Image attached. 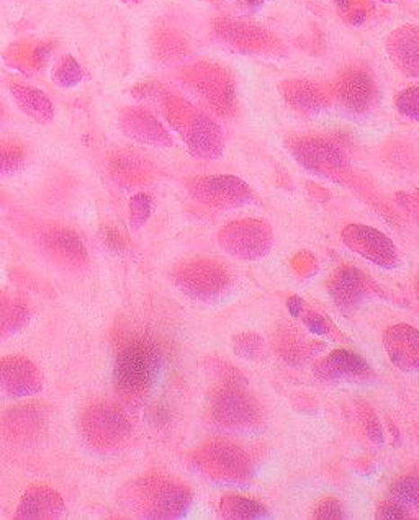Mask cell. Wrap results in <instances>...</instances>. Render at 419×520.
Masks as SVG:
<instances>
[{
    "mask_svg": "<svg viewBox=\"0 0 419 520\" xmlns=\"http://www.w3.org/2000/svg\"><path fill=\"white\" fill-rule=\"evenodd\" d=\"M293 157L310 172L339 181L347 175L349 163L343 146L334 139L305 137L293 139L289 145Z\"/></svg>",
    "mask_w": 419,
    "mask_h": 520,
    "instance_id": "cell-9",
    "label": "cell"
},
{
    "mask_svg": "<svg viewBox=\"0 0 419 520\" xmlns=\"http://www.w3.org/2000/svg\"><path fill=\"white\" fill-rule=\"evenodd\" d=\"M27 164V151L25 147L9 141L0 139V177L15 175Z\"/></svg>",
    "mask_w": 419,
    "mask_h": 520,
    "instance_id": "cell-27",
    "label": "cell"
},
{
    "mask_svg": "<svg viewBox=\"0 0 419 520\" xmlns=\"http://www.w3.org/2000/svg\"><path fill=\"white\" fill-rule=\"evenodd\" d=\"M79 427L84 440L103 454L121 450L133 434V426L125 411L110 401L89 404L79 418Z\"/></svg>",
    "mask_w": 419,
    "mask_h": 520,
    "instance_id": "cell-3",
    "label": "cell"
},
{
    "mask_svg": "<svg viewBox=\"0 0 419 520\" xmlns=\"http://www.w3.org/2000/svg\"><path fill=\"white\" fill-rule=\"evenodd\" d=\"M245 2H246V5L253 7V9H257V7H261L264 4V0H245Z\"/></svg>",
    "mask_w": 419,
    "mask_h": 520,
    "instance_id": "cell-40",
    "label": "cell"
},
{
    "mask_svg": "<svg viewBox=\"0 0 419 520\" xmlns=\"http://www.w3.org/2000/svg\"><path fill=\"white\" fill-rule=\"evenodd\" d=\"M110 175L123 187H137L147 181L149 169L147 163L129 153H117L109 161Z\"/></svg>",
    "mask_w": 419,
    "mask_h": 520,
    "instance_id": "cell-22",
    "label": "cell"
},
{
    "mask_svg": "<svg viewBox=\"0 0 419 520\" xmlns=\"http://www.w3.org/2000/svg\"><path fill=\"white\" fill-rule=\"evenodd\" d=\"M372 283L356 267L344 265L329 278L328 292L337 310L344 314L356 311L372 295Z\"/></svg>",
    "mask_w": 419,
    "mask_h": 520,
    "instance_id": "cell-14",
    "label": "cell"
},
{
    "mask_svg": "<svg viewBox=\"0 0 419 520\" xmlns=\"http://www.w3.org/2000/svg\"><path fill=\"white\" fill-rule=\"evenodd\" d=\"M388 51L401 73L419 77V28L397 30L388 41Z\"/></svg>",
    "mask_w": 419,
    "mask_h": 520,
    "instance_id": "cell-20",
    "label": "cell"
},
{
    "mask_svg": "<svg viewBox=\"0 0 419 520\" xmlns=\"http://www.w3.org/2000/svg\"><path fill=\"white\" fill-rule=\"evenodd\" d=\"M185 187L195 200L217 210L239 208L254 201L251 187L233 175L192 177L185 181Z\"/></svg>",
    "mask_w": 419,
    "mask_h": 520,
    "instance_id": "cell-8",
    "label": "cell"
},
{
    "mask_svg": "<svg viewBox=\"0 0 419 520\" xmlns=\"http://www.w3.org/2000/svg\"><path fill=\"white\" fill-rule=\"evenodd\" d=\"M4 119V107H2V103H0V121Z\"/></svg>",
    "mask_w": 419,
    "mask_h": 520,
    "instance_id": "cell-41",
    "label": "cell"
},
{
    "mask_svg": "<svg viewBox=\"0 0 419 520\" xmlns=\"http://www.w3.org/2000/svg\"><path fill=\"white\" fill-rule=\"evenodd\" d=\"M383 346L393 366L403 372H419V331L410 324H395L383 334Z\"/></svg>",
    "mask_w": 419,
    "mask_h": 520,
    "instance_id": "cell-17",
    "label": "cell"
},
{
    "mask_svg": "<svg viewBox=\"0 0 419 520\" xmlns=\"http://www.w3.org/2000/svg\"><path fill=\"white\" fill-rule=\"evenodd\" d=\"M398 201L403 205L405 210L410 211L413 218L419 226V195H408V193H400L397 195Z\"/></svg>",
    "mask_w": 419,
    "mask_h": 520,
    "instance_id": "cell-38",
    "label": "cell"
},
{
    "mask_svg": "<svg viewBox=\"0 0 419 520\" xmlns=\"http://www.w3.org/2000/svg\"><path fill=\"white\" fill-rule=\"evenodd\" d=\"M233 348L235 354L247 360H259L264 357L265 342L264 339L254 332H246L239 334L233 339Z\"/></svg>",
    "mask_w": 419,
    "mask_h": 520,
    "instance_id": "cell-29",
    "label": "cell"
},
{
    "mask_svg": "<svg viewBox=\"0 0 419 520\" xmlns=\"http://www.w3.org/2000/svg\"><path fill=\"white\" fill-rule=\"evenodd\" d=\"M81 77H83L81 67L77 66L73 57L64 59L63 65L58 67V73H56V81L63 87H73L76 84H79Z\"/></svg>",
    "mask_w": 419,
    "mask_h": 520,
    "instance_id": "cell-33",
    "label": "cell"
},
{
    "mask_svg": "<svg viewBox=\"0 0 419 520\" xmlns=\"http://www.w3.org/2000/svg\"><path fill=\"white\" fill-rule=\"evenodd\" d=\"M64 509L66 506L61 494L46 484H35L30 486L23 494L15 517L23 520H55L63 516Z\"/></svg>",
    "mask_w": 419,
    "mask_h": 520,
    "instance_id": "cell-18",
    "label": "cell"
},
{
    "mask_svg": "<svg viewBox=\"0 0 419 520\" xmlns=\"http://www.w3.org/2000/svg\"><path fill=\"white\" fill-rule=\"evenodd\" d=\"M191 460L199 473L217 483L243 484L253 475V462L246 452L225 440L203 444Z\"/></svg>",
    "mask_w": 419,
    "mask_h": 520,
    "instance_id": "cell-5",
    "label": "cell"
},
{
    "mask_svg": "<svg viewBox=\"0 0 419 520\" xmlns=\"http://www.w3.org/2000/svg\"><path fill=\"white\" fill-rule=\"evenodd\" d=\"M210 411L213 420L227 429H251L261 419V408L245 382L219 383L211 394Z\"/></svg>",
    "mask_w": 419,
    "mask_h": 520,
    "instance_id": "cell-7",
    "label": "cell"
},
{
    "mask_svg": "<svg viewBox=\"0 0 419 520\" xmlns=\"http://www.w3.org/2000/svg\"><path fill=\"white\" fill-rule=\"evenodd\" d=\"M38 246L53 264L64 270L81 272L89 265V254L73 229L61 225H46L37 236Z\"/></svg>",
    "mask_w": 419,
    "mask_h": 520,
    "instance_id": "cell-10",
    "label": "cell"
},
{
    "mask_svg": "<svg viewBox=\"0 0 419 520\" xmlns=\"http://www.w3.org/2000/svg\"><path fill=\"white\" fill-rule=\"evenodd\" d=\"M163 357L151 339L133 338L117 354L113 382L120 398L127 402L141 401L153 388L161 370Z\"/></svg>",
    "mask_w": 419,
    "mask_h": 520,
    "instance_id": "cell-2",
    "label": "cell"
},
{
    "mask_svg": "<svg viewBox=\"0 0 419 520\" xmlns=\"http://www.w3.org/2000/svg\"><path fill=\"white\" fill-rule=\"evenodd\" d=\"M287 308H289V313L292 314L293 318H299V316H301L303 310H305V303H303L300 296H290L289 302H287Z\"/></svg>",
    "mask_w": 419,
    "mask_h": 520,
    "instance_id": "cell-39",
    "label": "cell"
},
{
    "mask_svg": "<svg viewBox=\"0 0 419 520\" xmlns=\"http://www.w3.org/2000/svg\"><path fill=\"white\" fill-rule=\"evenodd\" d=\"M119 502L139 519H181L191 507L192 493L185 484L167 476H139L120 489Z\"/></svg>",
    "mask_w": 419,
    "mask_h": 520,
    "instance_id": "cell-1",
    "label": "cell"
},
{
    "mask_svg": "<svg viewBox=\"0 0 419 520\" xmlns=\"http://www.w3.org/2000/svg\"><path fill=\"white\" fill-rule=\"evenodd\" d=\"M341 105L356 117H364L374 109L377 89L372 75L364 69H349L339 77L336 85Z\"/></svg>",
    "mask_w": 419,
    "mask_h": 520,
    "instance_id": "cell-15",
    "label": "cell"
},
{
    "mask_svg": "<svg viewBox=\"0 0 419 520\" xmlns=\"http://www.w3.org/2000/svg\"><path fill=\"white\" fill-rule=\"evenodd\" d=\"M303 322L308 331L316 336H326L331 331V322L316 311H307L303 316Z\"/></svg>",
    "mask_w": 419,
    "mask_h": 520,
    "instance_id": "cell-35",
    "label": "cell"
},
{
    "mask_svg": "<svg viewBox=\"0 0 419 520\" xmlns=\"http://www.w3.org/2000/svg\"><path fill=\"white\" fill-rule=\"evenodd\" d=\"M219 514L221 517L229 520H259L269 517V511L261 502L235 494H228L221 499Z\"/></svg>",
    "mask_w": 419,
    "mask_h": 520,
    "instance_id": "cell-25",
    "label": "cell"
},
{
    "mask_svg": "<svg viewBox=\"0 0 419 520\" xmlns=\"http://www.w3.org/2000/svg\"><path fill=\"white\" fill-rule=\"evenodd\" d=\"M390 498L401 507L419 506V476H401L390 486Z\"/></svg>",
    "mask_w": 419,
    "mask_h": 520,
    "instance_id": "cell-28",
    "label": "cell"
},
{
    "mask_svg": "<svg viewBox=\"0 0 419 520\" xmlns=\"http://www.w3.org/2000/svg\"><path fill=\"white\" fill-rule=\"evenodd\" d=\"M120 128L138 143L156 147L173 146V137L153 113L139 107H128L120 115Z\"/></svg>",
    "mask_w": 419,
    "mask_h": 520,
    "instance_id": "cell-16",
    "label": "cell"
},
{
    "mask_svg": "<svg viewBox=\"0 0 419 520\" xmlns=\"http://www.w3.org/2000/svg\"><path fill=\"white\" fill-rule=\"evenodd\" d=\"M165 109L169 121L185 139L192 154L201 159H215L221 154V131L213 123V119L193 109L187 101L175 97L165 101Z\"/></svg>",
    "mask_w": 419,
    "mask_h": 520,
    "instance_id": "cell-4",
    "label": "cell"
},
{
    "mask_svg": "<svg viewBox=\"0 0 419 520\" xmlns=\"http://www.w3.org/2000/svg\"><path fill=\"white\" fill-rule=\"evenodd\" d=\"M313 517L316 520H343L346 519V514H344L341 502L334 498H328V499L319 502Z\"/></svg>",
    "mask_w": 419,
    "mask_h": 520,
    "instance_id": "cell-34",
    "label": "cell"
},
{
    "mask_svg": "<svg viewBox=\"0 0 419 520\" xmlns=\"http://www.w3.org/2000/svg\"><path fill=\"white\" fill-rule=\"evenodd\" d=\"M10 93L17 107L30 119H35L38 123H49L55 119V105L45 92L30 85L13 84L10 87Z\"/></svg>",
    "mask_w": 419,
    "mask_h": 520,
    "instance_id": "cell-21",
    "label": "cell"
},
{
    "mask_svg": "<svg viewBox=\"0 0 419 520\" xmlns=\"http://www.w3.org/2000/svg\"><path fill=\"white\" fill-rule=\"evenodd\" d=\"M357 411H359V418H361L367 437L370 438V442H374L377 445H382L385 442L382 424L377 418L374 410L367 402L359 401L357 402Z\"/></svg>",
    "mask_w": 419,
    "mask_h": 520,
    "instance_id": "cell-30",
    "label": "cell"
},
{
    "mask_svg": "<svg viewBox=\"0 0 419 520\" xmlns=\"http://www.w3.org/2000/svg\"><path fill=\"white\" fill-rule=\"evenodd\" d=\"M285 99L292 103L293 107L305 113H315L323 110L326 105V97L325 93L319 91L316 85L305 83V81H297L285 87Z\"/></svg>",
    "mask_w": 419,
    "mask_h": 520,
    "instance_id": "cell-26",
    "label": "cell"
},
{
    "mask_svg": "<svg viewBox=\"0 0 419 520\" xmlns=\"http://www.w3.org/2000/svg\"><path fill=\"white\" fill-rule=\"evenodd\" d=\"M418 292H419V280H418Z\"/></svg>",
    "mask_w": 419,
    "mask_h": 520,
    "instance_id": "cell-43",
    "label": "cell"
},
{
    "mask_svg": "<svg viewBox=\"0 0 419 520\" xmlns=\"http://www.w3.org/2000/svg\"><path fill=\"white\" fill-rule=\"evenodd\" d=\"M173 280L187 296L211 303L228 293L233 277L218 260L193 259L174 269Z\"/></svg>",
    "mask_w": 419,
    "mask_h": 520,
    "instance_id": "cell-6",
    "label": "cell"
},
{
    "mask_svg": "<svg viewBox=\"0 0 419 520\" xmlns=\"http://www.w3.org/2000/svg\"><path fill=\"white\" fill-rule=\"evenodd\" d=\"M30 321V308L19 296L0 293V340L17 334Z\"/></svg>",
    "mask_w": 419,
    "mask_h": 520,
    "instance_id": "cell-24",
    "label": "cell"
},
{
    "mask_svg": "<svg viewBox=\"0 0 419 520\" xmlns=\"http://www.w3.org/2000/svg\"><path fill=\"white\" fill-rule=\"evenodd\" d=\"M341 238L352 252L382 269H395L400 262L398 251L392 239L387 238L382 231L372 226L349 225L343 229Z\"/></svg>",
    "mask_w": 419,
    "mask_h": 520,
    "instance_id": "cell-11",
    "label": "cell"
},
{
    "mask_svg": "<svg viewBox=\"0 0 419 520\" xmlns=\"http://www.w3.org/2000/svg\"><path fill=\"white\" fill-rule=\"evenodd\" d=\"M102 239H103V244L113 252H121L127 247V241L121 236V233H120L119 229L111 228V226L103 228Z\"/></svg>",
    "mask_w": 419,
    "mask_h": 520,
    "instance_id": "cell-37",
    "label": "cell"
},
{
    "mask_svg": "<svg viewBox=\"0 0 419 520\" xmlns=\"http://www.w3.org/2000/svg\"><path fill=\"white\" fill-rule=\"evenodd\" d=\"M273 346L277 354L282 357L289 366H301L313 354V344L310 340H307L299 331H293L290 326L277 331Z\"/></svg>",
    "mask_w": 419,
    "mask_h": 520,
    "instance_id": "cell-23",
    "label": "cell"
},
{
    "mask_svg": "<svg viewBox=\"0 0 419 520\" xmlns=\"http://www.w3.org/2000/svg\"><path fill=\"white\" fill-rule=\"evenodd\" d=\"M153 211V198L147 193H138L129 200V223L131 228L139 229L147 225Z\"/></svg>",
    "mask_w": 419,
    "mask_h": 520,
    "instance_id": "cell-31",
    "label": "cell"
},
{
    "mask_svg": "<svg viewBox=\"0 0 419 520\" xmlns=\"http://www.w3.org/2000/svg\"><path fill=\"white\" fill-rule=\"evenodd\" d=\"M410 516L405 511V507H401L400 504L397 502H385L375 514V519L379 520H403L408 519Z\"/></svg>",
    "mask_w": 419,
    "mask_h": 520,
    "instance_id": "cell-36",
    "label": "cell"
},
{
    "mask_svg": "<svg viewBox=\"0 0 419 520\" xmlns=\"http://www.w3.org/2000/svg\"><path fill=\"white\" fill-rule=\"evenodd\" d=\"M2 203H4V198H2V195H0V207H2Z\"/></svg>",
    "mask_w": 419,
    "mask_h": 520,
    "instance_id": "cell-42",
    "label": "cell"
},
{
    "mask_svg": "<svg viewBox=\"0 0 419 520\" xmlns=\"http://www.w3.org/2000/svg\"><path fill=\"white\" fill-rule=\"evenodd\" d=\"M315 375L319 380L341 382V380H359L370 375V366L364 358L346 348H337L329 356L321 358L315 366Z\"/></svg>",
    "mask_w": 419,
    "mask_h": 520,
    "instance_id": "cell-19",
    "label": "cell"
},
{
    "mask_svg": "<svg viewBox=\"0 0 419 520\" xmlns=\"http://www.w3.org/2000/svg\"><path fill=\"white\" fill-rule=\"evenodd\" d=\"M397 109L405 117L419 121V87H411L398 93Z\"/></svg>",
    "mask_w": 419,
    "mask_h": 520,
    "instance_id": "cell-32",
    "label": "cell"
},
{
    "mask_svg": "<svg viewBox=\"0 0 419 520\" xmlns=\"http://www.w3.org/2000/svg\"><path fill=\"white\" fill-rule=\"evenodd\" d=\"M0 429L5 438L19 445L38 444L48 430V414L38 404H20L4 414Z\"/></svg>",
    "mask_w": 419,
    "mask_h": 520,
    "instance_id": "cell-12",
    "label": "cell"
},
{
    "mask_svg": "<svg viewBox=\"0 0 419 520\" xmlns=\"http://www.w3.org/2000/svg\"><path fill=\"white\" fill-rule=\"evenodd\" d=\"M43 375L30 358L22 356L0 357V392L25 398L41 392Z\"/></svg>",
    "mask_w": 419,
    "mask_h": 520,
    "instance_id": "cell-13",
    "label": "cell"
}]
</instances>
